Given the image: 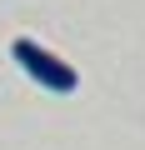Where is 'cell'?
I'll use <instances>...</instances> for the list:
<instances>
[{"label": "cell", "mask_w": 145, "mask_h": 150, "mask_svg": "<svg viewBox=\"0 0 145 150\" xmlns=\"http://www.w3.org/2000/svg\"><path fill=\"white\" fill-rule=\"evenodd\" d=\"M10 60H15L25 75H30L40 90H50V95H70V90L80 85L75 65H70V60H60L55 50H45V45H40V40H30V35L10 40Z\"/></svg>", "instance_id": "obj_1"}]
</instances>
